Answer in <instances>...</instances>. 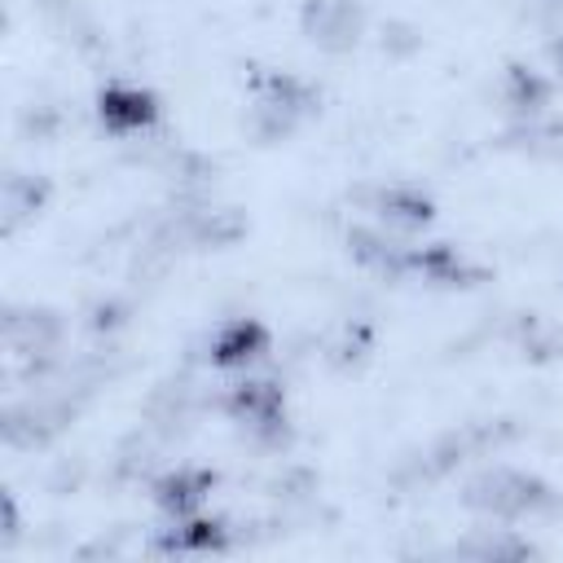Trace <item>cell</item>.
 Here are the masks:
<instances>
[{
	"mask_svg": "<svg viewBox=\"0 0 563 563\" xmlns=\"http://www.w3.org/2000/svg\"><path fill=\"white\" fill-rule=\"evenodd\" d=\"M264 352H268V330H264L260 321H246V317L220 325V330L211 334V343H207V361H211L216 369H246V365H255Z\"/></svg>",
	"mask_w": 563,
	"mask_h": 563,
	"instance_id": "obj_7",
	"label": "cell"
},
{
	"mask_svg": "<svg viewBox=\"0 0 563 563\" xmlns=\"http://www.w3.org/2000/svg\"><path fill=\"white\" fill-rule=\"evenodd\" d=\"M163 545L176 550V554H211V550H224V523L220 519H207L202 510L198 515H185V519H172Z\"/></svg>",
	"mask_w": 563,
	"mask_h": 563,
	"instance_id": "obj_12",
	"label": "cell"
},
{
	"mask_svg": "<svg viewBox=\"0 0 563 563\" xmlns=\"http://www.w3.org/2000/svg\"><path fill=\"white\" fill-rule=\"evenodd\" d=\"M550 70H554V75L563 79V35H559V40L550 44Z\"/></svg>",
	"mask_w": 563,
	"mask_h": 563,
	"instance_id": "obj_13",
	"label": "cell"
},
{
	"mask_svg": "<svg viewBox=\"0 0 563 563\" xmlns=\"http://www.w3.org/2000/svg\"><path fill=\"white\" fill-rule=\"evenodd\" d=\"M541 9H545L550 18H563V0H541Z\"/></svg>",
	"mask_w": 563,
	"mask_h": 563,
	"instance_id": "obj_14",
	"label": "cell"
},
{
	"mask_svg": "<svg viewBox=\"0 0 563 563\" xmlns=\"http://www.w3.org/2000/svg\"><path fill=\"white\" fill-rule=\"evenodd\" d=\"M299 26L308 44H317L321 53H352L361 44L365 13L356 0H303Z\"/></svg>",
	"mask_w": 563,
	"mask_h": 563,
	"instance_id": "obj_4",
	"label": "cell"
},
{
	"mask_svg": "<svg viewBox=\"0 0 563 563\" xmlns=\"http://www.w3.org/2000/svg\"><path fill=\"white\" fill-rule=\"evenodd\" d=\"M317 114V88L290 70H264L251 88L246 123L264 145L290 141L308 119Z\"/></svg>",
	"mask_w": 563,
	"mask_h": 563,
	"instance_id": "obj_1",
	"label": "cell"
},
{
	"mask_svg": "<svg viewBox=\"0 0 563 563\" xmlns=\"http://www.w3.org/2000/svg\"><path fill=\"white\" fill-rule=\"evenodd\" d=\"M365 211L374 216L378 229H387L396 238L400 233H418V229L431 224V198L422 189H413V185H378L369 194V207Z\"/></svg>",
	"mask_w": 563,
	"mask_h": 563,
	"instance_id": "obj_6",
	"label": "cell"
},
{
	"mask_svg": "<svg viewBox=\"0 0 563 563\" xmlns=\"http://www.w3.org/2000/svg\"><path fill=\"white\" fill-rule=\"evenodd\" d=\"M224 413L255 440V444H282L286 440V400L277 383L242 378L224 396Z\"/></svg>",
	"mask_w": 563,
	"mask_h": 563,
	"instance_id": "obj_3",
	"label": "cell"
},
{
	"mask_svg": "<svg viewBox=\"0 0 563 563\" xmlns=\"http://www.w3.org/2000/svg\"><path fill=\"white\" fill-rule=\"evenodd\" d=\"M501 101H506L510 119H532V114L550 110V79L532 66H510L506 84H501Z\"/></svg>",
	"mask_w": 563,
	"mask_h": 563,
	"instance_id": "obj_9",
	"label": "cell"
},
{
	"mask_svg": "<svg viewBox=\"0 0 563 563\" xmlns=\"http://www.w3.org/2000/svg\"><path fill=\"white\" fill-rule=\"evenodd\" d=\"M409 273L435 282V286H471L475 282V268L466 264L462 251L453 246H422V251H409Z\"/></svg>",
	"mask_w": 563,
	"mask_h": 563,
	"instance_id": "obj_11",
	"label": "cell"
},
{
	"mask_svg": "<svg viewBox=\"0 0 563 563\" xmlns=\"http://www.w3.org/2000/svg\"><path fill=\"white\" fill-rule=\"evenodd\" d=\"M216 475L211 471H198V466H176L172 475H163L154 484V501L167 519H185V515H198L207 493H211Z\"/></svg>",
	"mask_w": 563,
	"mask_h": 563,
	"instance_id": "obj_8",
	"label": "cell"
},
{
	"mask_svg": "<svg viewBox=\"0 0 563 563\" xmlns=\"http://www.w3.org/2000/svg\"><path fill=\"white\" fill-rule=\"evenodd\" d=\"M462 501H466L479 519H488V523H523V519L545 515L554 497H550V484L537 479V475H528V471L488 466V471H479V475L466 484Z\"/></svg>",
	"mask_w": 563,
	"mask_h": 563,
	"instance_id": "obj_2",
	"label": "cell"
},
{
	"mask_svg": "<svg viewBox=\"0 0 563 563\" xmlns=\"http://www.w3.org/2000/svg\"><path fill=\"white\" fill-rule=\"evenodd\" d=\"M97 114L110 136H141L158 123V101L136 84H110L97 97Z\"/></svg>",
	"mask_w": 563,
	"mask_h": 563,
	"instance_id": "obj_5",
	"label": "cell"
},
{
	"mask_svg": "<svg viewBox=\"0 0 563 563\" xmlns=\"http://www.w3.org/2000/svg\"><path fill=\"white\" fill-rule=\"evenodd\" d=\"M510 141L532 158H563V114L559 110H541L532 119H515L510 123Z\"/></svg>",
	"mask_w": 563,
	"mask_h": 563,
	"instance_id": "obj_10",
	"label": "cell"
}]
</instances>
